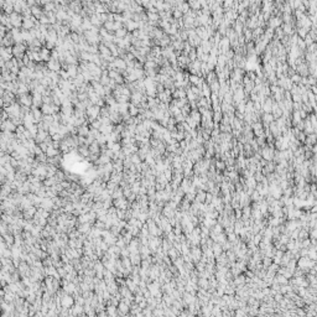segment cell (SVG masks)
Returning <instances> with one entry per match:
<instances>
[{
  "mask_svg": "<svg viewBox=\"0 0 317 317\" xmlns=\"http://www.w3.org/2000/svg\"><path fill=\"white\" fill-rule=\"evenodd\" d=\"M314 265H316V261L315 260H312V259H310L309 256H300L299 259L296 260V266L299 268V269H301V270H304L306 274H307V271H309V269L310 268H312Z\"/></svg>",
  "mask_w": 317,
  "mask_h": 317,
  "instance_id": "6da1fadb",
  "label": "cell"
},
{
  "mask_svg": "<svg viewBox=\"0 0 317 317\" xmlns=\"http://www.w3.org/2000/svg\"><path fill=\"white\" fill-rule=\"evenodd\" d=\"M274 153H275V148L272 146H269V145H265L260 148V156L263 159H265L266 161H271L272 157H274Z\"/></svg>",
  "mask_w": 317,
  "mask_h": 317,
  "instance_id": "7a4b0ae2",
  "label": "cell"
},
{
  "mask_svg": "<svg viewBox=\"0 0 317 317\" xmlns=\"http://www.w3.org/2000/svg\"><path fill=\"white\" fill-rule=\"evenodd\" d=\"M190 254H191V256H192L193 264L198 263L199 259H201V256H202V249H201V247H199V245H193V247H191V249H190Z\"/></svg>",
  "mask_w": 317,
  "mask_h": 317,
  "instance_id": "3957f363",
  "label": "cell"
},
{
  "mask_svg": "<svg viewBox=\"0 0 317 317\" xmlns=\"http://www.w3.org/2000/svg\"><path fill=\"white\" fill-rule=\"evenodd\" d=\"M295 72L297 73V75H300L301 77H307L309 76V66H307V63L302 62V63H300V65H296Z\"/></svg>",
  "mask_w": 317,
  "mask_h": 317,
  "instance_id": "277c9868",
  "label": "cell"
},
{
  "mask_svg": "<svg viewBox=\"0 0 317 317\" xmlns=\"http://www.w3.org/2000/svg\"><path fill=\"white\" fill-rule=\"evenodd\" d=\"M160 287H161V285H160L157 281H151V282H149V284H148V290H149V292L153 296H156L159 292H161Z\"/></svg>",
  "mask_w": 317,
  "mask_h": 317,
  "instance_id": "5b68a950",
  "label": "cell"
},
{
  "mask_svg": "<svg viewBox=\"0 0 317 317\" xmlns=\"http://www.w3.org/2000/svg\"><path fill=\"white\" fill-rule=\"evenodd\" d=\"M275 166H276V164H275L274 161H272V160H271V161H268L265 166L261 169V173L264 175V176H266L268 173L274 172V171H275Z\"/></svg>",
  "mask_w": 317,
  "mask_h": 317,
  "instance_id": "8992f818",
  "label": "cell"
},
{
  "mask_svg": "<svg viewBox=\"0 0 317 317\" xmlns=\"http://www.w3.org/2000/svg\"><path fill=\"white\" fill-rule=\"evenodd\" d=\"M161 214H162L164 217H166V218H171V217L175 216V209H172L171 207L169 206V203L166 202V203H165V206L162 207V209H161Z\"/></svg>",
  "mask_w": 317,
  "mask_h": 317,
  "instance_id": "52a82bcc",
  "label": "cell"
},
{
  "mask_svg": "<svg viewBox=\"0 0 317 317\" xmlns=\"http://www.w3.org/2000/svg\"><path fill=\"white\" fill-rule=\"evenodd\" d=\"M270 113L272 114V116H274V119H277V118H280V116H282V110L280 109V107L277 105V103L275 100H274V103H272Z\"/></svg>",
  "mask_w": 317,
  "mask_h": 317,
  "instance_id": "ba28073f",
  "label": "cell"
},
{
  "mask_svg": "<svg viewBox=\"0 0 317 317\" xmlns=\"http://www.w3.org/2000/svg\"><path fill=\"white\" fill-rule=\"evenodd\" d=\"M214 259H216V264H218V265H231V263L228 261V259H227V255H226V252H223L222 254H219L218 256H216L214 258Z\"/></svg>",
  "mask_w": 317,
  "mask_h": 317,
  "instance_id": "9c48e42d",
  "label": "cell"
},
{
  "mask_svg": "<svg viewBox=\"0 0 317 317\" xmlns=\"http://www.w3.org/2000/svg\"><path fill=\"white\" fill-rule=\"evenodd\" d=\"M182 300H183V302L186 305H190V304H193V302H194V300H196V296L192 295V294H190V292H187V291H185L183 294H182Z\"/></svg>",
  "mask_w": 317,
  "mask_h": 317,
  "instance_id": "30bf717a",
  "label": "cell"
},
{
  "mask_svg": "<svg viewBox=\"0 0 317 317\" xmlns=\"http://www.w3.org/2000/svg\"><path fill=\"white\" fill-rule=\"evenodd\" d=\"M206 191L203 190H198L197 188V192H196V196H194V201L198 202V203H204V199H206Z\"/></svg>",
  "mask_w": 317,
  "mask_h": 317,
  "instance_id": "8fae6325",
  "label": "cell"
},
{
  "mask_svg": "<svg viewBox=\"0 0 317 317\" xmlns=\"http://www.w3.org/2000/svg\"><path fill=\"white\" fill-rule=\"evenodd\" d=\"M233 282H234V285H235V286L244 285L245 284V275H244V272H242V274L234 276L233 277Z\"/></svg>",
  "mask_w": 317,
  "mask_h": 317,
  "instance_id": "7c38bea8",
  "label": "cell"
},
{
  "mask_svg": "<svg viewBox=\"0 0 317 317\" xmlns=\"http://www.w3.org/2000/svg\"><path fill=\"white\" fill-rule=\"evenodd\" d=\"M211 249H212V252H213V255H214V258L218 256L219 254H222V253H223L222 244H219V243H216V242H214L213 244H212Z\"/></svg>",
  "mask_w": 317,
  "mask_h": 317,
  "instance_id": "4fadbf2b",
  "label": "cell"
},
{
  "mask_svg": "<svg viewBox=\"0 0 317 317\" xmlns=\"http://www.w3.org/2000/svg\"><path fill=\"white\" fill-rule=\"evenodd\" d=\"M281 24H282V20L280 17H272L271 20H269V27L272 29V30H275L276 27L281 26Z\"/></svg>",
  "mask_w": 317,
  "mask_h": 317,
  "instance_id": "5bb4252c",
  "label": "cell"
},
{
  "mask_svg": "<svg viewBox=\"0 0 317 317\" xmlns=\"http://www.w3.org/2000/svg\"><path fill=\"white\" fill-rule=\"evenodd\" d=\"M191 118L196 121V123L199 125V123H201V114H199V111L198 109H191V111H190V114H188Z\"/></svg>",
  "mask_w": 317,
  "mask_h": 317,
  "instance_id": "9a60e30c",
  "label": "cell"
},
{
  "mask_svg": "<svg viewBox=\"0 0 317 317\" xmlns=\"http://www.w3.org/2000/svg\"><path fill=\"white\" fill-rule=\"evenodd\" d=\"M227 240V234L222 232V233H219V234H216V237L213 238V242H216V243H219V244H223L224 242Z\"/></svg>",
  "mask_w": 317,
  "mask_h": 317,
  "instance_id": "2e32d148",
  "label": "cell"
},
{
  "mask_svg": "<svg viewBox=\"0 0 317 317\" xmlns=\"http://www.w3.org/2000/svg\"><path fill=\"white\" fill-rule=\"evenodd\" d=\"M162 301H164L167 306H171V305L173 304L175 299H173V296H172L171 294H162Z\"/></svg>",
  "mask_w": 317,
  "mask_h": 317,
  "instance_id": "e0dca14e",
  "label": "cell"
},
{
  "mask_svg": "<svg viewBox=\"0 0 317 317\" xmlns=\"http://www.w3.org/2000/svg\"><path fill=\"white\" fill-rule=\"evenodd\" d=\"M217 223V219H213V218H208V217H204V219H203V222H202V224L203 226H206V227H208V228H212L214 224Z\"/></svg>",
  "mask_w": 317,
  "mask_h": 317,
  "instance_id": "ac0fdd59",
  "label": "cell"
},
{
  "mask_svg": "<svg viewBox=\"0 0 317 317\" xmlns=\"http://www.w3.org/2000/svg\"><path fill=\"white\" fill-rule=\"evenodd\" d=\"M180 255V253L177 252V249L176 248H173V247H171L169 249V252H167V256L170 258V259L171 260H173V259H176V258Z\"/></svg>",
  "mask_w": 317,
  "mask_h": 317,
  "instance_id": "d6986e66",
  "label": "cell"
},
{
  "mask_svg": "<svg viewBox=\"0 0 317 317\" xmlns=\"http://www.w3.org/2000/svg\"><path fill=\"white\" fill-rule=\"evenodd\" d=\"M208 86H209V88H211V92H212V93H217V94H218V91H219V88H221V86H219V82H218V79L213 81L212 83H209Z\"/></svg>",
  "mask_w": 317,
  "mask_h": 317,
  "instance_id": "ffe728a7",
  "label": "cell"
},
{
  "mask_svg": "<svg viewBox=\"0 0 317 317\" xmlns=\"http://www.w3.org/2000/svg\"><path fill=\"white\" fill-rule=\"evenodd\" d=\"M172 264L175 265L177 268V269H180V268H182L183 266V264H185V260H183V258H182V255H178L176 259H173L172 260Z\"/></svg>",
  "mask_w": 317,
  "mask_h": 317,
  "instance_id": "44dd1931",
  "label": "cell"
},
{
  "mask_svg": "<svg viewBox=\"0 0 317 317\" xmlns=\"http://www.w3.org/2000/svg\"><path fill=\"white\" fill-rule=\"evenodd\" d=\"M155 182H157V183H162V185H166L169 181H167V178L165 177V175L161 172V173H157L155 176Z\"/></svg>",
  "mask_w": 317,
  "mask_h": 317,
  "instance_id": "7402d4cb",
  "label": "cell"
},
{
  "mask_svg": "<svg viewBox=\"0 0 317 317\" xmlns=\"http://www.w3.org/2000/svg\"><path fill=\"white\" fill-rule=\"evenodd\" d=\"M306 238H309V231H307V229H305V228H301V229H299V234H297V239L302 240V239H306Z\"/></svg>",
  "mask_w": 317,
  "mask_h": 317,
  "instance_id": "603a6c76",
  "label": "cell"
},
{
  "mask_svg": "<svg viewBox=\"0 0 317 317\" xmlns=\"http://www.w3.org/2000/svg\"><path fill=\"white\" fill-rule=\"evenodd\" d=\"M226 255H227V259L229 263H234L237 260V255H235V253H234L232 249H229L226 252Z\"/></svg>",
  "mask_w": 317,
  "mask_h": 317,
  "instance_id": "cb8c5ba5",
  "label": "cell"
},
{
  "mask_svg": "<svg viewBox=\"0 0 317 317\" xmlns=\"http://www.w3.org/2000/svg\"><path fill=\"white\" fill-rule=\"evenodd\" d=\"M197 285H198V287H202V289H206L207 290V287H208V279H206V277H198Z\"/></svg>",
  "mask_w": 317,
  "mask_h": 317,
  "instance_id": "d4e9b609",
  "label": "cell"
},
{
  "mask_svg": "<svg viewBox=\"0 0 317 317\" xmlns=\"http://www.w3.org/2000/svg\"><path fill=\"white\" fill-rule=\"evenodd\" d=\"M255 185H256V181H255V178L253 177V176L245 178V186H247V187L254 190V188H255Z\"/></svg>",
  "mask_w": 317,
  "mask_h": 317,
  "instance_id": "484cf974",
  "label": "cell"
},
{
  "mask_svg": "<svg viewBox=\"0 0 317 317\" xmlns=\"http://www.w3.org/2000/svg\"><path fill=\"white\" fill-rule=\"evenodd\" d=\"M211 316H216V317H222V310L218 305H213V309L211 312Z\"/></svg>",
  "mask_w": 317,
  "mask_h": 317,
  "instance_id": "4316f807",
  "label": "cell"
},
{
  "mask_svg": "<svg viewBox=\"0 0 317 317\" xmlns=\"http://www.w3.org/2000/svg\"><path fill=\"white\" fill-rule=\"evenodd\" d=\"M214 166H216V170H219V171H223V170H226L227 165H226V162H224L223 160H219V159H217V161H216V164H214Z\"/></svg>",
  "mask_w": 317,
  "mask_h": 317,
  "instance_id": "83f0119b",
  "label": "cell"
},
{
  "mask_svg": "<svg viewBox=\"0 0 317 317\" xmlns=\"http://www.w3.org/2000/svg\"><path fill=\"white\" fill-rule=\"evenodd\" d=\"M285 268H286V269H289V270L292 272V274H294V271H295V269H296V260H295V259H290Z\"/></svg>",
  "mask_w": 317,
  "mask_h": 317,
  "instance_id": "f1b7e54d",
  "label": "cell"
},
{
  "mask_svg": "<svg viewBox=\"0 0 317 317\" xmlns=\"http://www.w3.org/2000/svg\"><path fill=\"white\" fill-rule=\"evenodd\" d=\"M188 6L192 8L193 10H198L201 8V4H199V0H188Z\"/></svg>",
  "mask_w": 317,
  "mask_h": 317,
  "instance_id": "f546056e",
  "label": "cell"
},
{
  "mask_svg": "<svg viewBox=\"0 0 317 317\" xmlns=\"http://www.w3.org/2000/svg\"><path fill=\"white\" fill-rule=\"evenodd\" d=\"M263 198V196H260V193L258 192V191H253L250 193V199H252V202H258V201H260V199Z\"/></svg>",
  "mask_w": 317,
  "mask_h": 317,
  "instance_id": "4dcf8cb0",
  "label": "cell"
},
{
  "mask_svg": "<svg viewBox=\"0 0 317 317\" xmlns=\"http://www.w3.org/2000/svg\"><path fill=\"white\" fill-rule=\"evenodd\" d=\"M255 140L259 148H263V146L266 145V139H265V135H261V136H255Z\"/></svg>",
  "mask_w": 317,
  "mask_h": 317,
  "instance_id": "1f68e13d",
  "label": "cell"
},
{
  "mask_svg": "<svg viewBox=\"0 0 317 317\" xmlns=\"http://www.w3.org/2000/svg\"><path fill=\"white\" fill-rule=\"evenodd\" d=\"M211 231L214 233V234H219V233H222V232H224V229H223V227L221 226V224H219L218 222L214 224V226L211 228Z\"/></svg>",
  "mask_w": 317,
  "mask_h": 317,
  "instance_id": "d6a6232c",
  "label": "cell"
},
{
  "mask_svg": "<svg viewBox=\"0 0 317 317\" xmlns=\"http://www.w3.org/2000/svg\"><path fill=\"white\" fill-rule=\"evenodd\" d=\"M194 196H196V192H186L183 198L186 199V201H188L190 203H192L194 201Z\"/></svg>",
  "mask_w": 317,
  "mask_h": 317,
  "instance_id": "836d02e7",
  "label": "cell"
},
{
  "mask_svg": "<svg viewBox=\"0 0 317 317\" xmlns=\"http://www.w3.org/2000/svg\"><path fill=\"white\" fill-rule=\"evenodd\" d=\"M183 269L188 271V272H191L192 270H194V264H193V261H186L183 264Z\"/></svg>",
  "mask_w": 317,
  "mask_h": 317,
  "instance_id": "e575fe53",
  "label": "cell"
},
{
  "mask_svg": "<svg viewBox=\"0 0 317 317\" xmlns=\"http://www.w3.org/2000/svg\"><path fill=\"white\" fill-rule=\"evenodd\" d=\"M190 111H191V107H190V104L187 103V104H185L182 108H181V114L185 116V118H186V116L190 114Z\"/></svg>",
  "mask_w": 317,
  "mask_h": 317,
  "instance_id": "d590c367",
  "label": "cell"
},
{
  "mask_svg": "<svg viewBox=\"0 0 317 317\" xmlns=\"http://www.w3.org/2000/svg\"><path fill=\"white\" fill-rule=\"evenodd\" d=\"M271 263H272V259H271V258H269V256H264V258H263V260H261L263 268H265V269H268V266H269Z\"/></svg>",
  "mask_w": 317,
  "mask_h": 317,
  "instance_id": "8d00e7d4",
  "label": "cell"
},
{
  "mask_svg": "<svg viewBox=\"0 0 317 317\" xmlns=\"http://www.w3.org/2000/svg\"><path fill=\"white\" fill-rule=\"evenodd\" d=\"M232 248H233V243L229 242L228 239L222 244V249H223V252H227V250H229V249H232Z\"/></svg>",
  "mask_w": 317,
  "mask_h": 317,
  "instance_id": "74e56055",
  "label": "cell"
},
{
  "mask_svg": "<svg viewBox=\"0 0 317 317\" xmlns=\"http://www.w3.org/2000/svg\"><path fill=\"white\" fill-rule=\"evenodd\" d=\"M290 79H291V82L294 84H300V81H301V76L300 75H297V73H295V75H292L291 77H290Z\"/></svg>",
  "mask_w": 317,
  "mask_h": 317,
  "instance_id": "f35d334b",
  "label": "cell"
},
{
  "mask_svg": "<svg viewBox=\"0 0 317 317\" xmlns=\"http://www.w3.org/2000/svg\"><path fill=\"white\" fill-rule=\"evenodd\" d=\"M253 177L255 178V181L256 182H261L263 181V178H264V175L261 173V171H255L254 175H253Z\"/></svg>",
  "mask_w": 317,
  "mask_h": 317,
  "instance_id": "ab89813d",
  "label": "cell"
},
{
  "mask_svg": "<svg viewBox=\"0 0 317 317\" xmlns=\"http://www.w3.org/2000/svg\"><path fill=\"white\" fill-rule=\"evenodd\" d=\"M289 260H290V258H289V256H286V255L284 254V255L281 256L279 265H280V266H286V264H287V263H289Z\"/></svg>",
  "mask_w": 317,
  "mask_h": 317,
  "instance_id": "60d3db41",
  "label": "cell"
},
{
  "mask_svg": "<svg viewBox=\"0 0 317 317\" xmlns=\"http://www.w3.org/2000/svg\"><path fill=\"white\" fill-rule=\"evenodd\" d=\"M261 238H263L261 234H260V233H256V234H254V235H253V239H252V240L254 242V244H256V245H258V244H259V243H260Z\"/></svg>",
  "mask_w": 317,
  "mask_h": 317,
  "instance_id": "b9f144b4",
  "label": "cell"
},
{
  "mask_svg": "<svg viewBox=\"0 0 317 317\" xmlns=\"http://www.w3.org/2000/svg\"><path fill=\"white\" fill-rule=\"evenodd\" d=\"M212 199H213V194L211 192H207L206 193V199H204V203L206 204H209L212 202Z\"/></svg>",
  "mask_w": 317,
  "mask_h": 317,
  "instance_id": "7bdbcfd3",
  "label": "cell"
},
{
  "mask_svg": "<svg viewBox=\"0 0 317 317\" xmlns=\"http://www.w3.org/2000/svg\"><path fill=\"white\" fill-rule=\"evenodd\" d=\"M232 232H234V224H229V226H227L226 228H224V233L226 234H229Z\"/></svg>",
  "mask_w": 317,
  "mask_h": 317,
  "instance_id": "ee69618b",
  "label": "cell"
},
{
  "mask_svg": "<svg viewBox=\"0 0 317 317\" xmlns=\"http://www.w3.org/2000/svg\"><path fill=\"white\" fill-rule=\"evenodd\" d=\"M185 139V131H178L177 130V134H176V140L177 141H181Z\"/></svg>",
  "mask_w": 317,
  "mask_h": 317,
  "instance_id": "f6af8a7d",
  "label": "cell"
},
{
  "mask_svg": "<svg viewBox=\"0 0 317 317\" xmlns=\"http://www.w3.org/2000/svg\"><path fill=\"white\" fill-rule=\"evenodd\" d=\"M272 297H274V301H275V302H280V301L282 300V297H284V295L280 294V292H276V294L272 296Z\"/></svg>",
  "mask_w": 317,
  "mask_h": 317,
  "instance_id": "bcb514c9",
  "label": "cell"
},
{
  "mask_svg": "<svg viewBox=\"0 0 317 317\" xmlns=\"http://www.w3.org/2000/svg\"><path fill=\"white\" fill-rule=\"evenodd\" d=\"M57 154V150H55L53 148H48L47 149V155L50 156V157H52V156H55Z\"/></svg>",
  "mask_w": 317,
  "mask_h": 317,
  "instance_id": "7dc6e473",
  "label": "cell"
},
{
  "mask_svg": "<svg viewBox=\"0 0 317 317\" xmlns=\"http://www.w3.org/2000/svg\"><path fill=\"white\" fill-rule=\"evenodd\" d=\"M234 214H235V218L237 219H240V217H242V208H235V209H234Z\"/></svg>",
  "mask_w": 317,
  "mask_h": 317,
  "instance_id": "c3c4849f",
  "label": "cell"
},
{
  "mask_svg": "<svg viewBox=\"0 0 317 317\" xmlns=\"http://www.w3.org/2000/svg\"><path fill=\"white\" fill-rule=\"evenodd\" d=\"M173 16H175V19H180L182 16V11L178 10V9L177 10H173Z\"/></svg>",
  "mask_w": 317,
  "mask_h": 317,
  "instance_id": "681fc988",
  "label": "cell"
},
{
  "mask_svg": "<svg viewBox=\"0 0 317 317\" xmlns=\"http://www.w3.org/2000/svg\"><path fill=\"white\" fill-rule=\"evenodd\" d=\"M130 114H131V115L139 114V109L136 108V107H130Z\"/></svg>",
  "mask_w": 317,
  "mask_h": 317,
  "instance_id": "f907efd6",
  "label": "cell"
},
{
  "mask_svg": "<svg viewBox=\"0 0 317 317\" xmlns=\"http://www.w3.org/2000/svg\"><path fill=\"white\" fill-rule=\"evenodd\" d=\"M164 187H165V185H162V183H157V182L155 183V190L156 191H162Z\"/></svg>",
  "mask_w": 317,
  "mask_h": 317,
  "instance_id": "816d5d0a",
  "label": "cell"
},
{
  "mask_svg": "<svg viewBox=\"0 0 317 317\" xmlns=\"http://www.w3.org/2000/svg\"><path fill=\"white\" fill-rule=\"evenodd\" d=\"M232 3H233V0H226V1H224V5H226V6H231Z\"/></svg>",
  "mask_w": 317,
  "mask_h": 317,
  "instance_id": "f5cc1de1",
  "label": "cell"
},
{
  "mask_svg": "<svg viewBox=\"0 0 317 317\" xmlns=\"http://www.w3.org/2000/svg\"><path fill=\"white\" fill-rule=\"evenodd\" d=\"M116 66H118V67H124L125 63L123 61H116Z\"/></svg>",
  "mask_w": 317,
  "mask_h": 317,
  "instance_id": "db71d44e",
  "label": "cell"
}]
</instances>
